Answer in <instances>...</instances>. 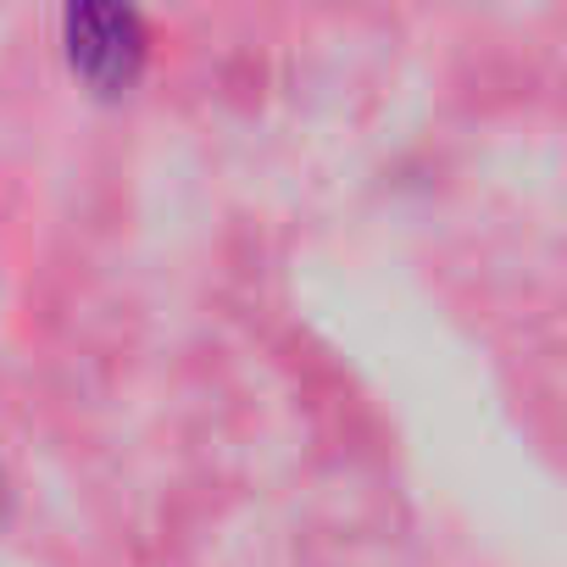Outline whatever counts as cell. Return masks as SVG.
<instances>
[{"label": "cell", "mask_w": 567, "mask_h": 567, "mask_svg": "<svg viewBox=\"0 0 567 567\" xmlns=\"http://www.w3.org/2000/svg\"><path fill=\"white\" fill-rule=\"evenodd\" d=\"M68 56L101 95H117L140 79L145 29L128 7H73L68 12Z\"/></svg>", "instance_id": "6da1fadb"}]
</instances>
